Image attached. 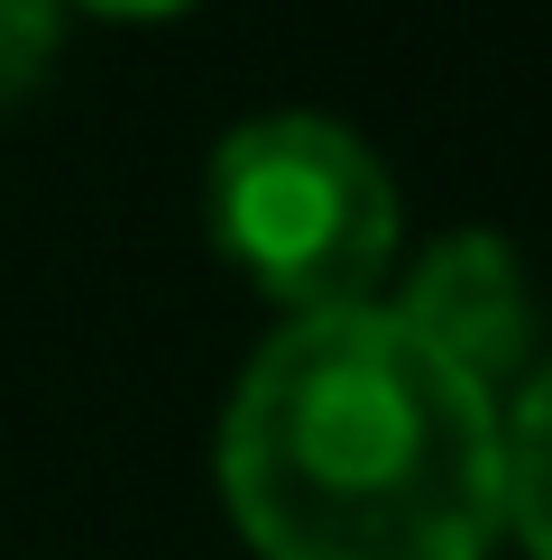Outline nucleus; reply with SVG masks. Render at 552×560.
Instances as JSON below:
<instances>
[{"instance_id": "39448f33", "label": "nucleus", "mask_w": 552, "mask_h": 560, "mask_svg": "<svg viewBox=\"0 0 552 560\" xmlns=\"http://www.w3.org/2000/svg\"><path fill=\"white\" fill-rule=\"evenodd\" d=\"M65 37V0H0V102H19Z\"/></svg>"}, {"instance_id": "423d86ee", "label": "nucleus", "mask_w": 552, "mask_h": 560, "mask_svg": "<svg viewBox=\"0 0 552 560\" xmlns=\"http://www.w3.org/2000/svg\"><path fill=\"white\" fill-rule=\"evenodd\" d=\"M83 10H102V19H166V10H194V0H83Z\"/></svg>"}, {"instance_id": "f257e3e1", "label": "nucleus", "mask_w": 552, "mask_h": 560, "mask_svg": "<svg viewBox=\"0 0 552 560\" xmlns=\"http://www.w3.org/2000/svg\"><path fill=\"white\" fill-rule=\"evenodd\" d=\"M221 497L267 560H488L497 395L387 303L286 313L230 386Z\"/></svg>"}, {"instance_id": "7ed1b4c3", "label": "nucleus", "mask_w": 552, "mask_h": 560, "mask_svg": "<svg viewBox=\"0 0 552 560\" xmlns=\"http://www.w3.org/2000/svg\"><path fill=\"white\" fill-rule=\"evenodd\" d=\"M424 349H442L460 377L497 386L534 359V276L497 230H442L424 258L405 267V294L387 303Z\"/></svg>"}, {"instance_id": "f03ea898", "label": "nucleus", "mask_w": 552, "mask_h": 560, "mask_svg": "<svg viewBox=\"0 0 552 560\" xmlns=\"http://www.w3.org/2000/svg\"><path fill=\"white\" fill-rule=\"evenodd\" d=\"M203 212L221 258L286 313L368 303L378 267L396 258V175L332 110H258L221 129Z\"/></svg>"}, {"instance_id": "20e7f679", "label": "nucleus", "mask_w": 552, "mask_h": 560, "mask_svg": "<svg viewBox=\"0 0 552 560\" xmlns=\"http://www.w3.org/2000/svg\"><path fill=\"white\" fill-rule=\"evenodd\" d=\"M497 515L534 560H552V359L525 377L516 413H497Z\"/></svg>"}]
</instances>
